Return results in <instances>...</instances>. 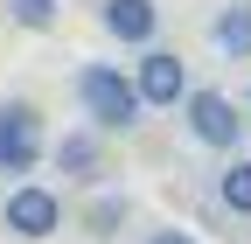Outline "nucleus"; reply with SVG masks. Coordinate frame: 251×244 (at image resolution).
<instances>
[{"mask_svg":"<svg viewBox=\"0 0 251 244\" xmlns=\"http://www.w3.org/2000/svg\"><path fill=\"white\" fill-rule=\"evenodd\" d=\"M77 105H84V126H98L105 140H112V133H133L140 119H147L133 77H126L119 63H84V70H77Z\"/></svg>","mask_w":251,"mask_h":244,"instance_id":"obj_1","label":"nucleus"},{"mask_svg":"<svg viewBox=\"0 0 251 244\" xmlns=\"http://www.w3.org/2000/svg\"><path fill=\"white\" fill-rule=\"evenodd\" d=\"M181 126H188V140H196V146H209V154H237V146H244V105L230 98V91L188 84Z\"/></svg>","mask_w":251,"mask_h":244,"instance_id":"obj_2","label":"nucleus"},{"mask_svg":"<svg viewBox=\"0 0 251 244\" xmlns=\"http://www.w3.org/2000/svg\"><path fill=\"white\" fill-rule=\"evenodd\" d=\"M0 230L21 237V244L63 237V195L49 189V181H14V189L0 195Z\"/></svg>","mask_w":251,"mask_h":244,"instance_id":"obj_3","label":"nucleus"},{"mask_svg":"<svg viewBox=\"0 0 251 244\" xmlns=\"http://www.w3.org/2000/svg\"><path fill=\"white\" fill-rule=\"evenodd\" d=\"M49 154V126L35 98H0V174H35Z\"/></svg>","mask_w":251,"mask_h":244,"instance_id":"obj_4","label":"nucleus"},{"mask_svg":"<svg viewBox=\"0 0 251 244\" xmlns=\"http://www.w3.org/2000/svg\"><path fill=\"white\" fill-rule=\"evenodd\" d=\"M70 189H98V181L112 174V146H105V133L98 126H70V133H56L49 140V154H42Z\"/></svg>","mask_w":251,"mask_h":244,"instance_id":"obj_5","label":"nucleus"},{"mask_svg":"<svg viewBox=\"0 0 251 244\" xmlns=\"http://www.w3.org/2000/svg\"><path fill=\"white\" fill-rule=\"evenodd\" d=\"M126 77H133V91H140V105L147 112H175L181 98H188V63H181V56L175 49H140V63L133 70H126Z\"/></svg>","mask_w":251,"mask_h":244,"instance_id":"obj_6","label":"nucleus"},{"mask_svg":"<svg viewBox=\"0 0 251 244\" xmlns=\"http://www.w3.org/2000/svg\"><path fill=\"white\" fill-rule=\"evenodd\" d=\"M98 28L126 49H147L161 35V0H98Z\"/></svg>","mask_w":251,"mask_h":244,"instance_id":"obj_7","label":"nucleus"},{"mask_svg":"<svg viewBox=\"0 0 251 244\" xmlns=\"http://www.w3.org/2000/svg\"><path fill=\"white\" fill-rule=\"evenodd\" d=\"M209 49L230 63H251V0H224L209 14Z\"/></svg>","mask_w":251,"mask_h":244,"instance_id":"obj_8","label":"nucleus"},{"mask_svg":"<svg viewBox=\"0 0 251 244\" xmlns=\"http://www.w3.org/2000/svg\"><path fill=\"white\" fill-rule=\"evenodd\" d=\"M126 223H133V202H126L119 189H105V181H98V189H91V202H84V217H77V230H84L91 244H112Z\"/></svg>","mask_w":251,"mask_h":244,"instance_id":"obj_9","label":"nucleus"},{"mask_svg":"<svg viewBox=\"0 0 251 244\" xmlns=\"http://www.w3.org/2000/svg\"><path fill=\"white\" fill-rule=\"evenodd\" d=\"M216 202L230 217H251V154H224V174H216Z\"/></svg>","mask_w":251,"mask_h":244,"instance_id":"obj_10","label":"nucleus"},{"mask_svg":"<svg viewBox=\"0 0 251 244\" xmlns=\"http://www.w3.org/2000/svg\"><path fill=\"white\" fill-rule=\"evenodd\" d=\"M7 21L28 35H56L63 28V0H7Z\"/></svg>","mask_w":251,"mask_h":244,"instance_id":"obj_11","label":"nucleus"},{"mask_svg":"<svg viewBox=\"0 0 251 244\" xmlns=\"http://www.w3.org/2000/svg\"><path fill=\"white\" fill-rule=\"evenodd\" d=\"M147 244H196V230H175L168 223V230H147Z\"/></svg>","mask_w":251,"mask_h":244,"instance_id":"obj_12","label":"nucleus"}]
</instances>
